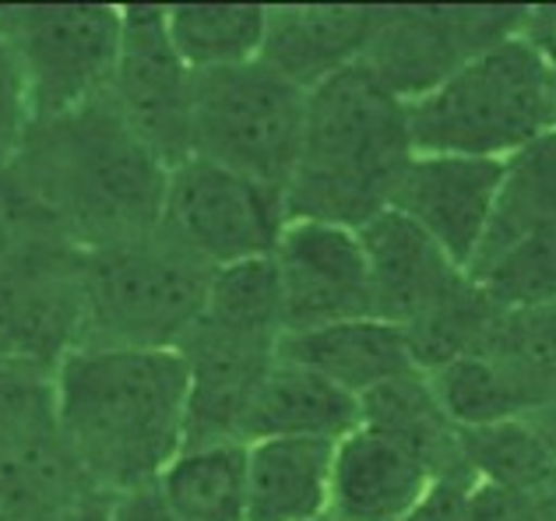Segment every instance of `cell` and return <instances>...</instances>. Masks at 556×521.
Masks as SVG:
<instances>
[{
    "label": "cell",
    "mask_w": 556,
    "mask_h": 521,
    "mask_svg": "<svg viewBox=\"0 0 556 521\" xmlns=\"http://www.w3.org/2000/svg\"><path fill=\"white\" fill-rule=\"evenodd\" d=\"M521 39L539 53L553 75H556V4L543 8H529L525 11V25H521Z\"/></svg>",
    "instance_id": "cell-34"
},
{
    "label": "cell",
    "mask_w": 556,
    "mask_h": 521,
    "mask_svg": "<svg viewBox=\"0 0 556 521\" xmlns=\"http://www.w3.org/2000/svg\"><path fill=\"white\" fill-rule=\"evenodd\" d=\"M405 120L419 155L507 163L556 127L553 71L518 33L408 103Z\"/></svg>",
    "instance_id": "cell-4"
},
{
    "label": "cell",
    "mask_w": 556,
    "mask_h": 521,
    "mask_svg": "<svg viewBox=\"0 0 556 521\" xmlns=\"http://www.w3.org/2000/svg\"><path fill=\"white\" fill-rule=\"evenodd\" d=\"M121 33V8H0V36L22 61L36 124L110 92Z\"/></svg>",
    "instance_id": "cell-8"
},
{
    "label": "cell",
    "mask_w": 556,
    "mask_h": 521,
    "mask_svg": "<svg viewBox=\"0 0 556 521\" xmlns=\"http://www.w3.org/2000/svg\"><path fill=\"white\" fill-rule=\"evenodd\" d=\"M110 504H113V497L96 494V497H85L78 504L50 508V511H28V514L0 511V521H110Z\"/></svg>",
    "instance_id": "cell-35"
},
{
    "label": "cell",
    "mask_w": 556,
    "mask_h": 521,
    "mask_svg": "<svg viewBox=\"0 0 556 521\" xmlns=\"http://www.w3.org/2000/svg\"><path fill=\"white\" fill-rule=\"evenodd\" d=\"M311 521H349V518L334 514V511H325V514H317V518H311Z\"/></svg>",
    "instance_id": "cell-36"
},
{
    "label": "cell",
    "mask_w": 556,
    "mask_h": 521,
    "mask_svg": "<svg viewBox=\"0 0 556 521\" xmlns=\"http://www.w3.org/2000/svg\"><path fill=\"white\" fill-rule=\"evenodd\" d=\"M437 461L391 433L356 427L334 444L331 511L349 521H399L437 483Z\"/></svg>",
    "instance_id": "cell-15"
},
{
    "label": "cell",
    "mask_w": 556,
    "mask_h": 521,
    "mask_svg": "<svg viewBox=\"0 0 556 521\" xmlns=\"http://www.w3.org/2000/svg\"><path fill=\"white\" fill-rule=\"evenodd\" d=\"M504 183L501 158L419 155L405 163L388 208L422 229L462 271H472Z\"/></svg>",
    "instance_id": "cell-12"
},
{
    "label": "cell",
    "mask_w": 556,
    "mask_h": 521,
    "mask_svg": "<svg viewBox=\"0 0 556 521\" xmlns=\"http://www.w3.org/2000/svg\"><path fill=\"white\" fill-rule=\"evenodd\" d=\"M380 8H268L261 61L303 92L363 64Z\"/></svg>",
    "instance_id": "cell-16"
},
{
    "label": "cell",
    "mask_w": 556,
    "mask_h": 521,
    "mask_svg": "<svg viewBox=\"0 0 556 521\" xmlns=\"http://www.w3.org/2000/svg\"><path fill=\"white\" fill-rule=\"evenodd\" d=\"M0 229H4V226H0Z\"/></svg>",
    "instance_id": "cell-38"
},
{
    "label": "cell",
    "mask_w": 556,
    "mask_h": 521,
    "mask_svg": "<svg viewBox=\"0 0 556 521\" xmlns=\"http://www.w3.org/2000/svg\"><path fill=\"white\" fill-rule=\"evenodd\" d=\"M33 127H36V106L22 61L11 42L0 36V177L18 163Z\"/></svg>",
    "instance_id": "cell-30"
},
{
    "label": "cell",
    "mask_w": 556,
    "mask_h": 521,
    "mask_svg": "<svg viewBox=\"0 0 556 521\" xmlns=\"http://www.w3.org/2000/svg\"><path fill=\"white\" fill-rule=\"evenodd\" d=\"M286 223L282 191L190 155L166 177L155 237L215 271L271 257Z\"/></svg>",
    "instance_id": "cell-7"
},
{
    "label": "cell",
    "mask_w": 556,
    "mask_h": 521,
    "mask_svg": "<svg viewBox=\"0 0 556 521\" xmlns=\"http://www.w3.org/2000/svg\"><path fill=\"white\" fill-rule=\"evenodd\" d=\"M468 279L479 285L496 310L539 307L556 303V229H543L518 243H510L501 254L468 271Z\"/></svg>",
    "instance_id": "cell-27"
},
{
    "label": "cell",
    "mask_w": 556,
    "mask_h": 521,
    "mask_svg": "<svg viewBox=\"0 0 556 521\" xmlns=\"http://www.w3.org/2000/svg\"><path fill=\"white\" fill-rule=\"evenodd\" d=\"M408 158L405 103L363 64L345 67L306 92L303 149L286 183V215L359 229L388 208Z\"/></svg>",
    "instance_id": "cell-3"
},
{
    "label": "cell",
    "mask_w": 556,
    "mask_h": 521,
    "mask_svg": "<svg viewBox=\"0 0 556 521\" xmlns=\"http://www.w3.org/2000/svg\"><path fill=\"white\" fill-rule=\"evenodd\" d=\"M278 356L317 370L320 378L363 398L402 373L422 370L413 356L405 331L384 317H353V321L289 331L278 342Z\"/></svg>",
    "instance_id": "cell-18"
},
{
    "label": "cell",
    "mask_w": 556,
    "mask_h": 521,
    "mask_svg": "<svg viewBox=\"0 0 556 521\" xmlns=\"http://www.w3.org/2000/svg\"><path fill=\"white\" fill-rule=\"evenodd\" d=\"M121 56L106 96L144 149L173 169L190 158L194 75L169 42L166 8H121Z\"/></svg>",
    "instance_id": "cell-10"
},
{
    "label": "cell",
    "mask_w": 556,
    "mask_h": 521,
    "mask_svg": "<svg viewBox=\"0 0 556 521\" xmlns=\"http://www.w3.org/2000/svg\"><path fill=\"white\" fill-rule=\"evenodd\" d=\"M553 99H556V75H553Z\"/></svg>",
    "instance_id": "cell-37"
},
{
    "label": "cell",
    "mask_w": 556,
    "mask_h": 521,
    "mask_svg": "<svg viewBox=\"0 0 556 521\" xmlns=\"http://www.w3.org/2000/svg\"><path fill=\"white\" fill-rule=\"evenodd\" d=\"M334 441L247 444V521H311L331 511Z\"/></svg>",
    "instance_id": "cell-19"
},
{
    "label": "cell",
    "mask_w": 556,
    "mask_h": 521,
    "mask_svg": "<svg viewBox=\"0 0 556 521\" xmlns=\"http://www.w3.org/2000/svg\"><path fill=\"white\" fill-rule=\"evenodd\" d=\"M359 427V398L345 387L320 378L317 370L300 367L292 359L275 356V364L261 373L251 391L240 441H275V437H303V441H334L349 437Z\"/></svg>",
    "instance_id": "cell-17"
},
{
    "label": "cell",
    "mask_w": 556,
    "mask_h": 521,
    "mask_svg": "<svg viewBox=\"0 0 556 521\" xmlns=\"http://www.w3.org/2000/svg\"><path fill=\"white\" fill-rule=\"evenodd\" d=\"M465 521H556V483H476L465 504Z\"/></svg>",
    "instance_id": "cell-31"
},
{
    "label": "cell",
    "mask_w": 556,
    "mask_h": 521,
    "mask_svg": "<svg viewBox=\"0 0 556 521\" xmlns=\"http://www.w3.org/2000/svg\"><path fill=\"white\" fill-rule=\"evenodd\" d=\"M543 229H556V127L504 163L501 198L476 265Z\"/></svg>",
    "instance_id": "cell-25"
},
{
    "label": "cell",
    "mask_w": 556,
    "mask_h": 521,
    "mask_svg": "<svg viewBox=\"0 0 556 521\" xmlns=\"http://www.w3.org/2000/svg\"><path fill=\"white\" fill-rule=\"evenodd\" d=\"M271 260L282 285L286 335L353 317H377L359 229L289 219Z\"/></svg>",
    "instance_id": "cell-11"
},
{
    "label": "cell",
    "mask_w": 556,
    "mask_h": 521,
    "mask_svg": "<svg viewBox=\"0 0 556 521\" xmlns=\"http://www.w3.org/2000/svg\"><path fill=\"white\" fill-rule=\"evenodd\" d=\"M166 33L190 75L261 61L268 8L254 4H184L166 8Z\"/></svg>",
    "instance_id": "cell-24"
},
{
    "label": "cell",
    "mask_w": 556,
    "mask_h": 521,
    "mask_svg": "<svg viewBox=\"0 0 556 521\" xmlns=\"http://www.w3.org/2000/svg\"><path fill=\"white\" fill-rule=\"evenodd\" d=\"M155 490L177 521H247V444H187Z\"/></svg>",
    "instance_id": "cell-20"
},
{
    "label": "cell",
    "mask_w": 556,
    "mask_h": 521,
    "mask_svg": "<svg viewBox=\"0 0 556 521\" xmlns=\"http://www.w3.org/2000/svg\"><path fill=\"white\" fill-rule=\"evenodd\" d=\"M53 373L61 433L99 494L152 486L184 452L190 373L180 350L75 345Z\"/></svg>",
    "instance_id": "cell-1"
},
{
    "label": "cell",
    "mask_w": 556,
    "mask_h": 521,
    "mask_svg": "<svg viewBox=\"0 0 556 521\" xmlns=\"http://www.w3.org/2000/svg\"><path fill=\"white\" fill-rule=\"evenodd\" d=\"M472 486L476 480L468 469L437 475V483L399 521H465V504Z\"/></svg>",
    "instance_id": "cell-32"
},
{
    "label": "cell",
    "mask_w": 556,
    "mask_h": 521,
    "mask_svg": "<svg viewBox=\"0 0 556 521\" xmlns=\"http://www.w3.org/2000/svg\"><path fill=\"white\" fill-rule=\"evenodd\" d=\"M359 427L391 433L405 444L430 455L441 472L465 469L462 461V427L447 416L441 395L427 370L402 373L359 398Z\"/></svg>",
    "instance_id": "cell-21"
},
{
    "label": "cell",
    "mask_w": 556,
    "mask_h": 521,
    "mask_svg": "<svg viewBox=\"0 0 556 521\" xmlns=\"http://www.w3.org/2000/svg\"><path fill=\"white\" fill-rule=\"evenodd\" d=\"M96 494V483L81 469L61 430L0 447V511H50Z\"/></svg>",
    "instance_id": "cell-22"
},
{
    "label": "cell",
    "mask_w": 556,
    "mask_h": 521,
    "mask_svg": "<svg viewBox=\"0 0 556 521\" xmlns=\"http://www.w3.org/2000/svg\"><path fill=\"white\" fill-rule=\"evenodd\" d=\"M28 198L75 251L155 237L169 169L144 149L110 96L33 127L25 152Z\"/></svg>",
    "instance_id": "cell-2"
},
{
    "label": "cell",
    "mask_w": 556,
    "mask_h": 521,
    "mask_svg": "<svg viewBox=\"0 0 556 521\" xmlns=\"http://www.w3.org/2000/svg\"><path fill=\"white\" fill-rule=\"evenodd\" d=\"M78 339V251L0 260V364L56 367Z\"/></svg>",
    "instance_id": "cell-13"
},
{
    "label": "cell",
    "mask_w": 556,
    "mask_h": 521,
    "mask_svg": "<svg viewBox=\"0 0 556 521\" xmlns=\"http://www.w3.org/2000/svg\"><path fill=\"white\" fill-rule=\"evenodd\" d=\"M53 370L47 364H0V447L61 430Z\"/></svg>",
    "instance_id": "cell-28"
},
{
    "label": "cell",
    "mask_w": 556,
    "mask_h": 521,
    "mask_svg": "<svg viewBox=\"0 0 556 521\" xmlns=\"http://www.w3.org/2000/svg\"><path fill=\"white\" fill-rule=\"evenodd\" d=\"M306 124V92L265 61L204 71L190 92V155L286 194Z\"/></svg>",
    "instance_id": "cell-6"
},
{
    "label": "cell",
    "mask_w": 556,
    "mask_h": 521,
    "mask_svg": "<svg viewBox=\"0 0 556 521\" xmlns=\"http://www.w3.org/2000/svg\"><path fill=\"white\" fill-rule=\"evenodd\" d=\"M359 240L367 251L374 314L402 331L441 310L472 282L422 229L391 208L363 223Z\"/></svg>",
    "instance_id": "cell-14"
},
{
    "label": "cell",
    "mask_w": 556,
    "mask_h": 521,
    "mask_svg": "<svg viewBox=\"0 0 556 521\" xmlns=\"http://www.w3.org/2000/svg\"><path fill=\"white\" fill-rule=\"evenodd\" d=\"M462 461L476 483H556V452L535 419H507V423L462 430Z\"/></svg>",
    "instance_id": "cell-26"
},
{
    "label": "cell",
    "mask_w": 556,
    "mask_h": 521,
    "mask_svg": "<svg viewBox=\"0 0 556 521\" xmlns=\"http://www.w3.org/2000/svg\"><path fill=\"white\" fill-rule=\"evenodd\" d=\"M529 8H380L363 67L416 103L458 67L521 33Z\"/></svg>",
    "instance_id": "cell-9"
},
{
    "label": "cell",
    "mask_w": 556,
    "mask_h": 521,
    "mask_svg": "<svg viewBox=\"0 0 556 521\" xmlns=\"http://www.w3.org/2000/svg\"><path fill=\"white\" fill-rule=\"evenodd\" d=\"M212 268L159 237L78 251V345L180 350L198 328Z\"/></svg>",
    "instance_id": "cell-5"
},
{
    "label": "cell",
    "mask_w": 556,
    "mask_h": 521,
    "mask_svg": "<svg viewBox=\"0 0 556 521\" xmlns=\"http://www.w3.org/2000/svg\"><path fill=\"white\" fill-rule=\"evenodd\" d=\"M110 521H177V518L169 514V508L152 483V486L127 490V494H116L110 504Z\"/></svg>",
    "instance_id": "cell-33"
},
{
    "label": "cell",
    "mask_w": 556,
    "mask_h": 521,
    "mask_svg": "<svg viewBox=\"0 0 556 521\" xmlns=\"http://www.w3.org/2000/svg\"><path fill=\"white\" fill-rule=\"evenodd\" d=\"M479 353H496L556 378V303L501 310Z\"/></svg>",
    "instance_id": "cell-29"
},
{
    "label": "cell",
    "mask_w": 556,
    "mask_h": 521,
    "mask_svg": "<svg viewBox=\"0 0 556 521\" xmlns=\"http://www.w3.org/2000/svg\"><path fill=\"white\" fill-rule=\"evenodd\" d=\"M198 328L278 350V342L286 335V314L275 260L254 257L240 260V265L215 268Z\"/></svg>",
    "instance_id": "cell-23"
}]
</instances>
